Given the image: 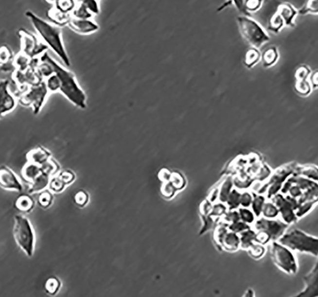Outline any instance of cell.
Wrapping results in <instances>:
<instances>
[{"instance_id":"1","label":"cell","mask_w":318,"mask_h":297,"mask_svg":"<svg viewBox=\"0 0 318 297\" xmlns=\"http://www.w3.org/2000/svg\"><path fill=\"white\" fill-rule=\"evenodd\" d=\"M39 60L41 62H46L49 64L53 69V73L59 78V92L76 107L82 109L87 108V95L77 83L75 75L60 65L47 52H45L39 57Z\"/></svg>"},{"instance_id":"2","label":"cell","mask_w":318,"mask_h":297,"mask_svg":"<svg viewBox=\"0 0 318 297\" xmlns=\"http://www.w3.org/2000/svg\"><path fill=\"white\" fill-rule=\"evenodd\" d=\"M25 16L44 43L53 50L67 67H71V60L64 45L61 27L45 21L31 11L26 12Z\"/></svg>"},{"instance_id":"3","label":"cell","mask_w":318,"mask_h":297,"mask_svg":"<svg viewBox=\"0 0 318 297\" xmlns=\"http://www.w3.org/2000/svg\"><path fill=\"white\" fill-rule=\"evenodd\" d=\"M278 240L279 243L287 247L290 250L306 253L315 256L316 258L318 257V238L309 236L299 229H295L286 233Z\"/></svg>"},{"instance_id":"4","label":"cell","mask_w":318,"mask_h":297,"mask_svg":"<svg viewBox=\"0 0 318 297\" xmlns=\"http://www.w3.org/2000/svg\"><path fill=\"white\" fill-rule=\"evenodd\" d=\"M237 22L242 36L253 47L259 49L269 41V35L255 20L247 15L240 16Z\"/></svg>"},{"instance_id":"5","label":"cell","mask_w":318,"mask_h":297,"mask_svg":"<svg viewBox=\"0 0 318 297\" xmlns=\"http://www.w3.org/2000/svg\"><path fill=\"white\" fill-rule=\"evenodd\" d=\"M15 221L14 237L16 242L28 256L32 257L35 248V238L31 223L21 215L15 216Z\"/></svg>"},{"instance_id":"6","label":"cell","mask_w":318,"mask_h":297,"mask_svg":"<svg viewBox=\"0 0 318 297\" xmlns=\"http://www.w3.org/2000/svg\"><path fill=\"white\" fill-rule=\"evenodd\" d=\"M270 253L274 263L283 272L289 275H295L298 272L297 261L293 253L287 247L279 242L272 241Z\"/></svg>"},{"instance_id":"7","label":"cell","mask_w":318,"mask_h":297,"mask_svg":"<svg viewBox=\"0 0 318 297\" xmlns=\"http://www.w3.org/2000/svg\"><path fill=\"white\" fill-rule=\"evenodd\" d=\"M50 94L45 80L31 86L25 93L19 97V101L24 106L33 107V112L37 115L41 111Z\"/></svg>"},{"instance_id":"8","label":"cell","mask_w":318,"mask_h":297,"mask_svg":"<svg viewBox=\"0 0 318 297\" xmlns=\"http://www.w3.org/2000/svg\"><path fill=\"white\" fill-rule=\"evenodd\" d=\"M19 35L21 41V52L31 59L39 57L49 49L45 43L39 41L35 35L27 30L20 29Z\"/></svg>"},{"instance_id":"9","label":"cell","mask_w":318,"mask_h":297,"mask_svg":"<svg viewBox=\"0 0 318 297\" xmlns=\"http://www.w3.org/2000/svg\"><path fill=\"white\" fill-rule=\"evenodd\" d=\"M289 225L283 221L261 218L256 221L254 228L267 238L268 241L278 240L283 236Z\"/></svg>"},{"instance_id":"10","label":"cell","mask_w":318,"mask_h":297,"mask_svg":"<svg viewBox=\"0 0 318 297\" xmlns=\"http://www.w3.org/2000/svg\"><path fill=\"white\" fill-rule=\"evenodd\" d=\"M272 203L277 207L279 212L281 213L282 218L283 222L287 224H291L297 221L294 210L298 208V201L290 196L284 198L281 194H275L271 198Z\"/></svg>"},{"instance_id":"11","label":"cell","mask_w":318,"mask_h":297,"mask_svg":"<svg viewBox=\"0 0 318 297\" xmlns=\"http://www.w3.org/2000/svg\"><path fill=\"white\" fill-rule=\"evenodd\" d=\"M214 239L217 245L229 252L237 250L240 247V238L235 232H229L226 227L221 225L215 229Z\"/></svg>"},{"instance_id":"12","label":"cell","mask_w":318,"mask_h":297,"mask_svg":"<svg viewBox=\"0 0 318 297\" xmlns=\"http://www.w3.org/2000/svg\"><path fill=\"white\" fill-rule=\"evenodd\" d=\"M9 81L0 80V119L12 112L17 105V99L9 90Z\"/></svg>"},{"instance_id":"13","label":"cell","mask_w":318,"mask_h":297,"mask_svg":"<svg viewBox=\"0 0 318 297\" xmlns=\"http://www.w3.org/2000/svg\"><path fill=\"white\" fill-rule=\"evenodd\" d=\"M0 187L9 190H22V185L17 175L6 166L0 167Z\"/></svg>"},{"instance_id":"14","label":"cell","mask_w":318,"mask_h":297,"mask_svg":"<svg viewBox=\"0 0 318 297\" xmlns=\"http://www.w3.org/2000/svg\"><path fill=\"white\" fill-rule=\"evenodd\" d=\"M69 27L76 33L81 35H89L99 30V25L91 19H79L71 17L69 23Z\"/></svg>"},{"instance_id":"15","label":"cell","mask_w":318,"mask_h":297,"mask_svg":"<svg viewBox=\"0 0 318 297\" xmlns=\"http://www.w3.org/2000/svg\"><path fill=\"white\" fill-rule=\"evenodd\" d=\"M305 289L297 297H318V264L311 272L304 278Z\"/></svg>"},{"instance_id":"16","label":"cell","mask_w":318,"mask_h":297,"mask_svg":"<svg viewBox=\"0 0 318 297\" xmlns=\"http://www.w3.org/2000/svg\"><path fill=\"white\" fill-rule=\"evenodd\" d=\"M276 13L280 16L284 23L285 27H294L295 26V21L297 15L298 11L291 3L287 2H283L277 7Z\"/></svg>"},{"instance_id":"17","label":"cell","mask_w":318,"mask_h":297,"mask_svg":"<svg viewBox=\"0 0 318 297\" xmlns=\"http://www.w3.org/2000/svg\"><path fill=\"white\" fill-rule=\"evenodd\" d=\"M51 153L42 147L33 149L27 154L28 161L37 165L45 164L50 159Z\"/></svg>"},{"instance_id":"18","label":"cell","mask_w":318,"mask_h":297,"mask_svg":"<svg viewBox=\"0 0 318 297\" xmlns=\"http://www.w3.org/2000/svg\"><path fill=\"white\" fill-rule=\"evenodd\" d=\"M48 15H49L50 19L53 20L58 25L68 24L71 17L70 13H64V12L59 11L55 6L53 9L49 10Z\"/></svg>"},{"instance_id":"19","label":"cell","mask_w":318,"mask_h":297,"mask_svg":"<svg viewBox=\"0 0 318 297\" xmlns=\"http://www.w3.org/2000/svg\"><path fill=\"white\" fill-rule=\"evenodd\" d=\"M239 234L240 247L243 250L247 251L250 247L253 246V241H256V232L249 228Z\"/></svg>"},{"instance_id":"20","label":"cell","mask_w":318,"mask_h":297,"mask_svg":"<svg viewBox=\"0 0 318 297\" xmlns=\"http://www.w3.org/2000/svg\"><path fill=\"white\" fill-rule=\"evenodd\" d=\"M31 58L25 54V53L20 52L16 55L13 62L14 67L18 70L25 71L30 67Z\"/></svg>"},{"instance_id":"21","label":"cell","mask_w":318,"mask_h":297,"mask_svg":"<svg viewBox=\"0 0 318 297\" xmlns=\"http://www.w3.org/2000/svg\"><path fill=\"white\" fill-rule=\"evenodd\" d=\"M278 57H279V53L277 49L275 47L269 48L262 55L264 66L265 67H271L277 61Z\"/></svg>"},{"instance_id":"22","label":"cell","mask_w":318,"mask_h":297,"mask_svg":"<svg viewBox=\"0 0 318 297\" xmlns=\"http://www.w3.org/2000/svg\"><path fill=\"white\" fill-rule=\"evenodd\" d=\"M16 207L22 212H29L33 208V199L27 195H22L16 201Z\"/></svg>"},{"instance_id":"23","label":"cell","mask_w":318,"mask_h":297,"mask_svg":"<svg viewBox=\"0 0 318 297\" xmlns=\"http://www.w3.org/2000/svg\"><path fill=\"white\" fill-rule=\"evenodd\" d=\"M298 13L300 15H316L318 13V0H307L303 7L301 8Z\"/></svg>"},{"instance_id":"24","label":"cell","mask_w":318,"mask_h":297,"mask_svg":"<svg viewBox=\"0 0 318 297\" xmlns=\"http://www.w3.org/2000/svg\"><path fill=\"white\" fill-rule=\"evenodd\" d=\"M261 54L256 48L248 50L245 55V63L247 67H253L259 61Z\"/></svg>"},{"instance_id":"25","label":"cell","mask_w":318,"mask_h":297,"mask_svg":"<svg viewBox=\"0 0 318 297\" xmlns=\"http://www.w3.org/2000/svg\"><path fill=\"white\" fill-rule=\"evenodd\" d=\"M252 195L254 198L252 199L251 204L252 210L256 216L259 217L262 214L264 203H265V198L263 196L254 194V193Z\"/></svg>"},{"instance_id":"26","label":"cell","mask_w":318,"mask_h":297,"mask_svg":"<svg viewBox=\"0 0 318 297\" xmlns=\"http://www.w3.org/2000/svg\"><path fill=\"white\" fill-rule=\"evenodd\" d=\"M72 15H73L72 17L79 19H91L93 17L91 12L81 3H79V5L73 10Z\"/></svg>"},{"instance_id":"27","label":"cell","mask_w":318,"mask_h":297,"mask_svg":"<svg viewBox=\"0 0 318 297\" xmlns=\"http://www.w3.org/2000/svg\"><path fill=\"white\" fill-rule=\"evenodd\" d=\"M231 187L232 181L231 178L226 179L223 184L221 185V189H220L219 194H218V197H219V200L221 202H227L228 197H229L230 193L231 192Z\"/></svg>"},{"instance_id":"28","label":"cell","mask_w":318,"mask_h":297,"mask_svg":"<svg viewBox=\"0 0 318 297\" xmlns=\"http://www.w3.org/2000/svg\"><path fill=\"white\" fill-rule=\"evenodd\" d=\"M46 86L50 93L59 92L60 89V81L55 73L50 75L45 80Z\"/></svg>"},{"instance_id":"29","label":"cell","mask_w":318,"mask_h":297,"mask_svg":"<svg viewBox=\"0 0 318 297\" xmlns=\"http://www.w3.org/2000/svg\"><path fill=\"white\" fill-rule=\"evenodd\" d=\"M55 7L64 13H69L75 9V4L74 0H56Z\"/></svg>"},{"instance_id":"30","label":"cell","mask_w":318,"mask_h":297,"mask_svg":"<svg viewBox=\"0 0 318 297\" xmlns=\"http://www.w3.org/2000/svg\"><path fill=\"white\" fill-rule=\"evenodd\" d=\"M241 195L236 190H233L230 192L227 200V206L229 207V210H233V209H237L240 206V199Z\"/></svg>"},{"instance_id":"31","label":"cell","mask_w":318,"mask_h":297,"mask_svg":"<svg viewBox=\"0 0 318 297\" xmlns=\"http://www.w3.org/2000/svg\"><path fill=\"white\" fill-rule=\"evenodd\" d=\"M262 214L265 218H275L279 214V210L273 203H265L262 210Z\"/></svg>"},{"instance_id":"32","label":"cell","mask_w":318,"mask_h":297,"mask_svg":"<svg viewBox=\"0 0 318 297\" xmlns=\"http://www.w3.org/2000/svg\"><path fill=\"white\" fill-rule=\"evenodd\" d=\"M317 201L318 200L307 201V202L299 205L295 213L296 216L297 217V218H301V217H303L304 215L307 214V213L313 209L315 203H317Z\"/></svg>"},{"instance_id":"33","label":"cell","mask_w":318,"mask_h":297,"mask_svg":"<svg viewBox=\"0 0 318 297\" xmlns=\"http://www.w3.org/2000/svg\"><path fill=\"white\" fill-rule=\"evenodd\" d=\"M60 286H61V282L56 278H49L45 284L46 291L51 295L55 294L59 290Z\"/></svg>"},{"instance_id":"34","label":"cell","mask_w":318,"mask_h":297,"mask_svg":"<svg viewBox=\"0 0 318 297\" xmlns=\"http://www.w3.org/2000/svg\"><path fill=\"white\" fill-rule=\"evenodd\" d=\"M170 182L175 187L176 190H181L185 187V181L181 174L178 173H173L171 174L169 179Z\"/></svg>"},{"instance_id":"35","label":"cell","mask_w":318,"mask_h":297,"mask_svg":"<svg viewBox=\"0 0 318 297\" xmlns=\"http://www.w3.org/2000/svg\"><path fill=\"white\" fill-rule=\"evenodd\" d=\"M263 0H245L244 6L246 12L248 13H255L259 11L263 5Z\"/></svg>"},{"instance_id":"36","label":"cell","mask_w":318,"mask_h":297,"mask_svg":"<svg viewBox=\"0 0 318 297\" xmlns=\"http://www.w3.org/2000/svg\"><path fill=\"white\" fill-rule=\"evenodd\" d=\"M176 191L177 190L169 181L163 182V185L161 187V192L164 198L166 199L171 198L175 195Z\"/></svg>"},{"instance_id":"37","label":"cell","mask_w":318,"mask_h":297,"mask_svg":"<svg viewBox=\"0 0 318 297\" xmlns=\"http://www.w3.org/2000/svg\"><path fill=\"white\" fill-rule=\"evenodd\" d=\"M13 59V53L11 50L7 46L0 47V65L9 63Z\"/></svg>"},{"instance_id":"38","label":"cell","mask_w":318,"mask_h":297,"mask_svg":"<svg viewBox=\"0 0 318 297\" xmlns=\"http://www.w3.org/2000/svg\"><path fill=\"white\" fill-rule=\"evenodd\" d=\"M89 201V195L85 191H78L74 196V201L79 207H83L87 204Z\"/></svg>"},{"instance_id":"39","label":"cell","mask_w":318,"mask_h":297,"mask_svg":"<svg viewBox=\"0 0 318 297\" xmlns=\"http://www.w3.org/2000/svg\"><path fill=\"white\" fill-rule=\"evenodd\" d=\"M228 227H229V229L230 231L235 232L236 234H239V233L250 228V227L247 224V223L240 221L231 223Z\"/></svg>"},{"instance_id":"40","label":"cell","mask_w":318,"mask_h":297,"mask_svg":"<svg viewBox=\"0 0 318 297\" xmlns=\"http://www.w3.org/2000/svg\"><path fill=\"white\" fill-rule=\"evenodd\" d=\"M77 1L85 5L92 14L99 13V6L97 0H77Z\"/></svg>"},{"instance_id":"41","label":"cell","mask_w":318,"mask_h":297,"mask_svg":"<svg viewBox=\"0 0 318 297\" xmlns=\"http://www.w3.org/2000/svg\"><path fill=\"white\" fill-rule=\"evenodd\" d=\"M251 258L254 259H260L264 256L265 253V249L261 245H254L250 247L247 250Z\"/></svg>"},{"instance_id":"42","label":"cell","mask_w":318,"mask_h":297,"mask_svg":"<svg viewBox=\"0 0 318 297\" xmlns=\"http://www.w3.org/2000/svg\"><path fill=\"white\" fill-rule=\"evenodd\" d=\"M53 200V194L49 191H45L42 192L39 197V203L41 207H49L52 204Z\"/></svg>"},{"instance_id":"43","label":"cell","mask_w":318,"mask_h":297,"mask_svg":"<svg viewBox=\"0 0 318 297\" xmlns=\"http://www.w3.org/2000/svg\"><path fill=\"white\" fill-rule=\"evenodd\" d=\"M239 213L241 220L247 223H247L249 224V223H253L254 220H255L253 213L247 210V209H239Z\"/></svg>"},{"instance_id":"44","label":"cell","mask_w":318,"mask_h":297,"mask_svg":"<svg viewBox=\"0 0 318 297\" xmlns=\"http://www.w3.org/2000/svg\"><path fill=\"white\" fill-rule=\"evenodd\" d=\"M58 177L65 185L70 184V183L73 182L75 178V175L69 170L63 171V172L60 173Z\"/></svg>"},{"instance_id":"45","label":"cell","mask_w":318,"mask_h":297,"mask_svg":"<svg viewBox=\"0 0 318 297\" xmlns=\"http://www.w3.org/2000/svg\"><path fill=\"white\" fill-rule=\"evenodd\" d=\"M65 183L58 176L52 179L50 182L51 189L55 192H61L65 188Z\"/></svg>"},{"instance_id":"46","label":"cell","mask_w":318,"mask_h":297,"mask_svg":"<svg viewBox=\"0 0 318 297\" xmlns=\"http://www.w3.org/2000/svg\"><path fill=\"white\" fill-rule=\"evenodd\" d=\"M227 211V207L221 204H217L212 207L209 216H219L225 214Z\"/></svg>"},{"instance_id":"47","label":"cell","mask_w":318,"mask_h":297,"mask_svg":"<svg viewBox=\"0 0 318 297\" xmlns=\"http://www.w3.org/2000/svg\"><path fill=\"white\" fill-rule=\"evenodd\" d=\"M227 222L233 223L236 221L241 220L240 219L239 213L235 210H229V212L225 213V216L224 217Z\"/></svg>"},{"instance_id":"48","label":"cell","mask_w":318,"mask_h":297,"mask_svg":"<svg viewBox=\"0 0 318 297\" xmlns=\"http://www.w3.org/2000/svg\"><path fill=\"white\" fill-rule=\"evenodd\" d=\"M252 199H253V196H251V194H250L249 193H243L241 195L240 205L243 207H249L251 204Z\"/></svg>"},{"instance_id":"49","label":"cell","mask_w":318,"mask_h":297,"mask_svg":"<svg viewBox=\"0 0 318 297\" xmlns=\"http://www.w3.org/2000/svg\"><path fill=\"white\" fill-rule=\"evenodd\" d=\"M231 3H233V5L235 6L236 9L238 10V11L240 12L241 13L245 14V15H247V12H246L245 9V6H244V2L245 0H230Z\"/></svg>"},{"instance_id":"50","label":"cell","mask_w":318,"mask_h":297,"mask_svg":"<svg viewBox=\"0 0 318 297\" xmlns=\"http://www.w3.org/2000/svg\"><path fill=\"white\" fill-rule=\"evenodd\" d=\"M171 173L167 169H162L159 173V178L162 182L169 181Z\"/></svg>"},{"instance_id":"51","label":"cell","mask_w":318,"mask_h":297,"mask_svg":"<svg viewBox=\"0 0 318 297\" xmlns=\"http://www.w3.org/2000/svg\"><path fill=\"white\" fill-rule=\"evenodd\" d=\"M253 290H248L247 291V294H246V297H253Z\"/></svg>"},{"instance_id":"52","label":"cell","mask_w":318,"mask_h":297,"mask_svg":"<svg viewBox=\"0 0 318 297\" xmlns=\"http://www.w3.org/2000/svg\"><path fill=\"white\" fill-rule=\"evenodd\" d=\"M46 1L50 2V3H55L56 0H46Z\"/></svg>"}]
</instances>
